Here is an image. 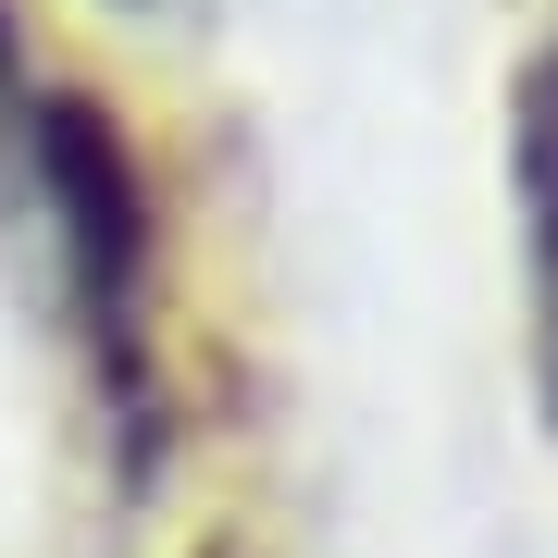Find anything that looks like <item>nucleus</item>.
I'll return each mask as SVG.
<instances>
[{"label": "nucleus", "instance_id": "5", "mask_svg": "<svg viewBox=\"0 0 558 558\" xmlns=\"http://www.w3.org/2000/svg\"><path fill=\"white\" fill-rule=\"evenodd\" d=\"M211 558H236V546H211Z\"/></svg>", "mask_w": 558, "mask_h": 558}, {"label": "nucleus", "instance_id": "4", "mask_svg": "<svg viewBox=\"0 0 558 558\" xmlns=\"http://www.w3.org/2000/svg\"><path fill=\"white\" fill-rule=\"evenodd\" d=\"M112 13H161V0H112Z\"/></svg>", "mask_w": 558, "mask_h": 558}, {"label": "nucleus", "instance_id": "1", "mask_svg": "<svg viewBox=\"0 0 558 558\" xmlns=\"http://www.w3.org/2000/svg\"><path fill=\"white\" fill-rule=\"evenodd\" d=\"M25 161H38V211L62 236V286H75V336L100 360V410L124 472L161 459V348H149V174L124 124L87 87H38L25 100Z\"/></svg>", "mask_w": 558, "mask_h": 558}, {"label": "nucleus", "instance_id": "2", "mask_svg": "<svg viewBox=\"0 0 558 558\" xmlns=\"http://www.w3.org/2000/svg\"><path fill=\"white\" fill-rule=\"evenodd\" d=\"M509 186H521V274H534V373L558 410V38L509 87Z\"/></svg>", "mask_w": 558, "mask_h": 558}, {"label": "nucleus", "instance_id": "3", "mask_svg": "<svg viewBox=\"0 0 558 558\" xmlns=\"http://www.w3.org/2000/svg\"><path fill=\"white\" fill-rule=\"evenodd\" d=\"M0 112H25V38H13V0H0Z\"/></svg>", "mask_w": 558, "mask_h": 558}]
</instances>
